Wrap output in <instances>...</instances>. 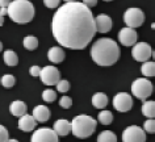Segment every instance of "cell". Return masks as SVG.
<instances>
[{
    "instance_id": "7",
    "label": "cell",
    "mask_w": 155,
    "mask_h": 142,
    "mask_svg": "<svg viewBox=\"0 0 155 142\" xmlns=\"http://www.w3.org/2000/svg\"><path fill=\"white\" fill-rule=\"evenodd\" d=\"M131 55L137 62H146L153 57V49L147 42H135L133 45Z\"/></svg>"
},
{
    "instance_id": "41",
    "label": "cell",
    "mask_w": 155,
    "mask_h": 142,
    "mask_svg": "<svg viewBox=\"0 0 155 142\" xmlns=\"http://www.w3.org/2000/svg\"><path fill=\"white\" fill-rule=\"evenodd\" d=\"M104 2H112V0H104Z\"/></svg>"
},
{
    "instance_id": "29",
    "label": "cell",
    "mask_w": 155,
    "mask_h": 142,
    "mask_svg": "<svg viewBox=\"0 0 155 142\" xmlns=\"http://www.w3.org/2000/svg\"><path fill=\"white\" fill-rule=\"evenodd\" d=\"M143 130H145L146 133H150V134H154L155 133V121L154 118H149L145 125H143Z\"/></svg>"
},
{
    "instance_id": "23",
    "label": "cell",
    "mask_w": 155,
    "mask_h": 142,
    "mask_svg": "<svg viewBox=\"0 0 155 142\" xmlns=\"http://www.w3.org/2000/svg\"><path fill=\"white\" fill-rule=\"evenodd\" d=\"M97 142H117V136L110 130H105L97 136Z\"/></svg>"
},
{
    "instance_id": "32",
    "label": "cell",
    "mask_w": 155,
    "mask_h": 142,
    "mask_svg": "<svg viewBox=\"0 0 155 142\" xmlns=\"http://www.w3.org/2000/svg\"><path fill=\"white\" fill-rule=\"evenodd\" d=\"M59 3H61V0H44V4L48 8H58Z\"/></svg>"
},
{
    "instance_id": "37",
    "label": "cell",
    "mask_w": 155,
    "mask_h": 142,
    "mask_svg": "<svg viewBox=\"0 0 155 142\" xmlns=\"http://www.w3.org/2000/svg\"><path fill=\"white\" fill-rule=\"evenodd\" d=\"M3 24H4V16H3L2 13H0V26H2Z\"/></svg>"
},
{
    "instance_id": "31",
    "label": "cell",
    "mask_w": 155,
    "mask_h": 142,
    "mask_svg": "<svg viewBox=\"0 0 155 142\" xmlns=\"http://www.w3.org/2000/svg\"><path fill=\"white\" fill-rule=\"evenodd\" d=\"M9 138V133L5 126L0 125V142H7Z\"/></svg>"
},
{
    "instance_id": "6",
    "label": "cell",
    "mask_w": 155,
    "mask_h": 142,
    "mask_svg": "<svg viewBox=\"0 0 155 142\" xmlns=\"http://www.w3.org/2000/svg\"><path fill=\"white\" fill-rule=\"evenodd\" d=\"M124 21L129 28H138L145 22V13L139 8H129L124 13Z\"/></svg>"
},
{
    "instance_id": "10",
    "label": "cell",
    "mask_w": 155,
    "mask_h": 142,
    "mask_svg": "<svg viewBox=\"0 0 155 142\" xmlns=\"http://www.w3.org/2000/svg\"><path fill=\"white\" fill-rule=\"evenodd\" d=\"M40 78L46 86H55L58 80L61 79V72L55 66H46L41 68Z\"/></svg>"
},
{
    "instance_id": "30",
    "label": "cell",
    "mask_w": 155,
    "mask_h": 142,
    "mask_svg": "<svg viewBox=\"0 0 155 142\" xmlns=\"http://www.w3.org/2000/svg\"><path fill=\"white\" fill-rule=\"evenodd\" d=\"M59 105L64 109H68L72 105V99L70 96H62L61 100H59Z\"/></svg>"
},
{
    "instance_id": "1",
    "label": "cell",
    "mask_w": 155,
    "mask_h": 142,
    "mask_svg": "<svg viewBox=\"0 0 155 142\" xmlns=\"http://www.w3.org/2000/svg\"><path fill=\"white\" fill-rule=\"evenodd\" d=\"M53 36L63 48L83 50L96 34L95 17L91 8L80 2L59 5L51 21Z\"/></svg>"
},
{
    "instance_id": "12",
    "label": "cell",
    "mask_w": 155,
    "mask_h": 142,
    "mask_svg": "<svg viewBox=\"0 0 155 142\" xmlns=\"http://www.w3.org/2000/svg\"><path fill=\"white\" fill-rule=\"evenodd\" d=\"M138 40V34L135 32L134 28H122L118 32V41L121 42L124 46H133Z\"/></svg>"
},
{
    "instance_id": "9",
    "label": "cell",
    "mask_w": 155,
    "mask_h": 142,
    "mask_svg": "<svg viewBox=\"0 0 155 142\" xmlns=\"http://www.w3.org/2000/svg\"><path fill=\"white\" fill-rule=\"evenodd\" d=\"M113 107L116 111L121 113L129 112L133 108V97L126 92H120L113 97Z\"/></svg>"
},
{
    "instance_id": "13",
    "label": "cell",
    "mask_w": 155,
    "mask_h": 142,
    "mask_svg": "<svg viewBox=\"0 0 155 142\" xmlns=\"http://www.w3.org/2000/svg\"><path fill=\"white\" fill-rule=\"evenodd\" d=\"M95 26L96 32L99 33H108L113 26V21L108 15H99L97 17H95Z\"/></svg>"
},
{
    "instance_id": "27",
    "label": "cell",
    "mask_w": 155,
    "mask_h": 142,
    "mask_svg": "<svg viewBox=\"0 0 155 142\" xmlns=\"http://www.w3.org/2000/svg\"><path fill=\"white\" fill-rule=\"evenodd\" d=\"M42 99H44V101H46V103L55 101L57 100V92L54 90L48 88V90H45L44 92H42Z\"/></svg>"
},
{
    "instance_id": "28",
    "label": "cell",
    "mask_w": 155,
    "mask_h": 142,
    "mask_svg": "<svg viewBox=\"0 0 155 142\" xmlns=\"http://www.w3.org/2000/svg\"><path fill=\"white\" fill-rule=\"evenodd\" d=\"M55 86H57V91L62 92V94H66V92L70 90V83H68V80H61V79H59Z\"/></svg>"
},
{
    "instance_id": "24",
    "label": "cell",
    "mask_w": 155,
    "mask_h": 142,
    "mask_svg": "<svg viewBox=\"0 0 155 142\" xmlns=\"http://www.w3.org/2000/svg\"><path fill=\"white\" fill-rule=\"evenodd\" d=\"M22 45L26 50H34L38 48V40L34 36H26L22 41Z\"/></svg>"
},
{
    "instance_id": "26",
    "label": "cell",
    "mask_w": 155,
    "mask_h": 142,
    "mask_svg": "<svg viewBox=\"0 0 155 142\" xmlns=\"http://www.w3.org/2000/svg\"><path fill=\"white\" fill-rule=\"evenodd\" d=\"M0 82H2V86L4 87V88H12V87L15 86V83H16V79H15L13 75L5 74V75L2 76Z\"/></svg>"
},
{
    "instance_id": "3",
    "label": "cell",
    "mask_w": 155,
    "mask_h": 142,
    "mask_svg": "<svg viewBox=\"0 0 155 142\" xmlns=\"http://www.w3.org/2000/svg\"><path fill=\"white\" fill-rule=\"evenodd\" d=\"M7 15L17 24H28L34 17V7L29 0H11Z\"/></svg>"
},
{
    "instance_id": "15",
    "label": "cell",
    "mask_w": 155,
    "mask_h": 142,
    "mask_svg": "<svg viewBox=\"0 0 155 142\" xmlns=\"http://www.w3.org/2000/svg\"><path fill=\"white\" fill-rule=\"evenodd\" d=\"M32 116L34 117V120L37 122H45L50 118L51 112H50V109L46 105H37V107H34Z\"/></svg>"
},
{
    "instance_id": "21",
    "label": "cell",
    "mask_w": 155,
    "mask_h": 142,
    "mask_svg": "<svg viewBox=\"0 0 155 142\" xmlns=\"http://www.w3.org/2000/svg\"><path fill=\"white\" fill-rule=\"evenodd\" d=\"M142 113L145 114L147 118H154L155 117V101L147 100L143 103L142 105Z\"/></svg>"
},
{
    "instance_id": "18",
    "label": "cell",
    "mask_w": 155,
    "mask_h": 142,
    "mask_svg": "<svg viewBox=\"0 0 155 142\" xmlns=\"http://www.w3.org/2000/svg\"><path fill=\"white\" fill-rule=\"evenodd\" d=\"M9 112L16 117H21L22 114L26 113V104L21 100H15L12 104L9 105Z\"/></svg>"
},
{
    "instance_id": "39",
    "label": "cell",
    "mask_w": 155,
    "mask_h": 142,
    "mask_svg": "<svg viewBox=\"0 0 155 142\" xmlns=\"http://www.w3.org/2000/svg\"><path fill=\"white\" fill-rule=\"evenodd\" d=\"M2 50H3V44L0 42V51H2Z\"/></svg>"
},
{
    "instance_id": "33",
    "label": "cell",
    "mask_w": 155,
    "mask_h": 142,
    "mask_svg": "<svg viewBox=\"0 0 155 142\" xmlns=\"http://www.w3.org/2000/svg\"><path fill=\"white\" fill-rule=\"evenodd\" d=\"M29 72H30V75L32 76H40V72H41V67L40 66H32L29 68Z\"/></svg>"
},
{
    "instance_id": "8",
    "label": "cell",
    "mask_w": 155,
    "mask_h": 142,
    "mask_svg": "<svg viewBox=\"0 0 155 142\" xmlns=\"http://www.w3.org/2000/svg\"><path fill=\"white\" fill-rule=\"evenodd\" d=\"M122 142H146V133L141 126L131 125L124 130Z\"/></svg>"
},
{
    "instance_id": "40",
    "label": "cell",
    "mask_w": 155,
    "mask_h": 142,
    "mask_svg": "<svg viewBox=\"0 0 155 142\" xmlns=\"http://www.w3.org/2000/svg\"><path fill=\"white\" fill-rule=\"evenodd\" d=\"M66 3H70V2H75V0H64Z\"/></svg>"
},
{
    "instance_id": "22",
    "label": "cell",
    "mask_w": 155,
    "mask_h": 142,
    "mask_svg": "<svg viewBox=\"0 0 155 142\" xmlns=\"http://www.w3.org/2000/svg\"><path fill=\"white\" fill-rule=\"evenodd\" d=\"M142 67H141V71L143 76L146 78H151V76L155 75V63L151 62V61H146V62H142Z\"/></svg>"
},
{
    "instance_id": "35",
    "label": "cell",
    "mask_w": 155,
    "mask_h": 142,
    "mask_svg": "<svg viewBox=\"0 0 155 142\" xmlns=\"http://www.w3.org/2000/svg\"><path fill=\"white\" fill-rule=\"evenodd\" d=\"M11 0H0V8H7Z\"/></svg>"
},
{
    "instance_id": "25",
    "label": "cell",
    "mask_w": 155,
    "mask_h": 142,
    "mask_svg": "<svg viewBox=\"0 0 155 142\" xmlns=\"http://www.w3.org/2000/svg\"><path fill=\"white\" fill-rule=\"evenodd\" d=\"M99 122H101L103 125H109L113 121V114H112L110 111H103V112L99 113L97 116Z\"/></svg>"
},
{
    "instance_id": "11",
    "label": "cell",
    "mask_w": 155,
    "mask_h": 142,
    "mask_svg": "<svg viewBox=\"0 0 155 142\" xmlns=\"http://www.w3.org/2000/svg\"><path fill=\"white\" fill-rule=\"evenodd\" d=\"M59 136L49 128H40L32 134L30 142H59Z\"/></svg>"
},
{
    "instance_id": "38",
    "label": "cell",
    "mask_w": 155,
    "mask_h": 142,
    "mask_svg": "<svg viewBox=\"0 0 155 142\" xmlns=\"http://www.w3.org/2000/svg\"><path fill=\"white\" fill-rule=\"evenodd\" d=\"M7 142H18L17 140H13V138H12V140H9V138H8V141H7Z\"/></svg>"
},
{
    "instance_id": "36",
    "label": "cell",
    "mask_w": 155,
    "mask_h": 142,
    "mask_svg": "<svg viewBox=\"0 0 155 142\" xmlns=\"http://www.w3.org/2000/svg\"><path fill=\"white\" fill-rule=\"evenodd\" d=\"M0 13H2L3 16H5L7 15V8H0Z\"/></svg>"
},
{
    "instance_id": "14",
    "label": "cell",
    "mask_w": 155,
    "mask_h": 142,
    "mask_svg": "<svg viewBox=\"0 0 155 142\" xmlns=\"http://www.w3.org/2000/svg\"><path fill=\"white\" fill-rule=\"evenodd\" d=\"M36 125H37V121L34 120V117L26 113L22 114L20 120H18V129L22 130V132H32L36 128Z\"/></svg>"
},
{
    "instance_id": "5",
    "label": "cell",
    "mask_w": 155,
    "mask_h": 142,
    "mask_svg": "<svg viewBox=\"0 0 155 142\" xmlns=\"http://www.w3.org/2000/svg\"><path fill=\"white\" fill-rule=\"evenodd\" d=\"M153 83L146 78H138L135 79L133 84H131V92L133 95L139 100L145 101L146 99H149L153 94Z\"/></svg>"
},
{
    "instance_id": "34",
    "label": "cell",
    "mask_w": 155,
    "mask_h": 142,
    "mask_svg": "<svg viewBox=\"0 0 155 142\" xmlns=\"http://www.w3.org/2000/svg\"><path fill=\"white\" fill-rule=\"evenodd\" d=\"M83 4L87 5L88 8H92V7H95L97 4V0H83Z\"/></svg>"
},
{
    "instance_id": "17",
    "label": "cell",
    "mask_w": 155,
    "mask_h": 142,
    "mask_svg": "<svg viewBox=\"0 0 155 142\" xmlns=\"http://www.w3.org/2000/svg\"><path fill=\"white\" fill-rule=\"evenodd\" d=\"M64 57H66L64 50L62 48H59V46H53V48L48 51V58H49L50 62H53V63L63 62Z\"/></svg>"
},
{
    "instance_id": "16",
    "label": "cell",
    "mask_w": 155,
    "mask_h": 142,
    "mask_svg": "<svg viewBox=\"0 0 155 142\" xmlns=\"http://www.w3.org/2000/svg\"><path fill=\"white\" fill-rule=\"evenodd\" d=\"M53 130L58 134V136L64 137L71 132V124H70V121L64 120V118H61V120H57L55 122H54Z\"/></svg>"
},
{
    "instance_id": "2",
    "label": "cell",
    "mask_w": 155,
    "mask_h": 142,
    "mask_svg": "<svg viewBox=\"0 0 155 142\" xmlns=\"http://www.w3.org/2000/svg\"><path fill=\"white\" fill-rule=\"evenodd\" d=\"M120 48L112 38H100L92 45L91 58L99 66L108 67L114 64L120 59Z\"/></svg>"
},
{
    "instance_id": "20",
    "label": "cell",
    "mask_w": 155,
    "mask_h": 142,
    "mask_svg": "<svg viewBox=\"0 0 155 142\" xmlns=\"http://www.w3.org/2000/svg\"><path fill=\"white\" fill-rule=\"evenodd\" d=\"M3 59H4V63L7 64V66H9V67H13V66H16V64L18 63V57L13 50L4 51V54H3Z\"/></svg>"
},
{
    "instance_id": "19",
    "label": "cell",
    "mask_w": 155,
    "mask_h": 142,
    "mask_svg": "<svg viewBox=\"0 0 155 142\" xmlns=\"http://www.w3.org/2000/svg\"><path fill=\"white\" fill-rule=\"evenodd\" d=\"M92 105L97 109H103L108 105V96L103 92H97L92 96Z\"/></svg>"
},
{
    "instance_id": "4",
    "label": "cell",
    "mask_w": 155,
    "mask_h": 142,
    "mask_svg": "<svg viewBox=\"0 0 155 142\" xmlns=\"http://www.w3.org/2000/svg\"><path fill=\"white\" fill-rule=\"evenodd\" d=\"M70 124H71V133L82 140L92 136L97 128V121L87 114H79V116L74 117V120Z\"/></svg>"
}]
</instances>
